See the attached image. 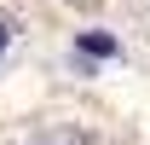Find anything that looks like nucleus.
I'll return each mask as SVG.
<instances>
[{"instance_id": "f257e3e1", "label": "nucleus", "mask_w": 150, "mask_h": 145, "mask_svg": "<svg viewBox=\"0 0 150 145\" xmlns=\"http://www.w3.org/2000/svg\"><path fill=\"white\" fill-rule=\"evenodd\" d=\"M75 47L87 58H115L121 47H115V35H104V29H87V35H75Z\"/></svg>"}, {"instance_id": "f03ea898", "label": "nucleus", "mask_w": 150, "mask_h": 145, "mask_svg": "<svg viewBox=\"0 0 150 145\" xmlns=\"http://www.w3.org/2000/svg\"><path fill=\"white\" fill-rule=\"evenodd\" d=\"M6 47H12V23H0V58H6Z\"/></svg>"}]
</instances>
